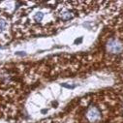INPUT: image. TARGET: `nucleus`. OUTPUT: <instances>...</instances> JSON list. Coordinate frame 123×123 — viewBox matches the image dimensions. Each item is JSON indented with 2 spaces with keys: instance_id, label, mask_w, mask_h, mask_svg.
<instances>
[{
  "instance_id": "f257e3e1",
  "label": "nucleus",
  "mask_w": 123,
  "mask_h": 123,
  "mask_svg": "<svg viewBox=\"0 0 123 123\" xmlns=\"http://www.w3.org/2000/svg\"><path fill=\"white\" fill-rule=\"evenodd\" d=\"M107 49L111 53H120L123 50V45L121 42L115 39H111L108 42Z\"/></svg>"
},
{
  "instance_id": "f03ea898",
  "label": "nucleus",
  "mask_w": 123,
  "mask_h": 123,
  "mask_svg": "<svg viewBox=\"0 0 123 123\" xmlns=\"http://www.w3.org/2000/svg\"><path fill=\"white\" fill-rule=\"evenodd\" d=\"M86 117H87V119H88L90 122H96V121H98V120L100 119L101 114H100V111H98L97 108H95V107H90V108L87 110Z\"/></svg>"
},
{
  "instance_id": "7ed1b4c3",
  "label": "nucleus",
  "mask_w": 123,
  "mask_h": 123,
  "mask_svg": "<svg viewBox=\"0 0 123 123\" xmlns=\"http://www.w3.org/2000/svg\"><path fill=\"white\" fill-rule=\"evenodd\" d=\"M43 17H44V15H43V13H37L36 15H35V17H34V19L36 20V21H41L42 19H43Z\"/></svg>"
},
{
  "instance_id": "20e7f679",
  "label": "nucleus",
  "mask_w": 123,
  "mask_h": 123,
  "mask_svg": "<svg viewBox=\"0 0 123 123\" xmlns=\"http://www.w3.org/2000/svg\"><path fill=\"white\" fill-rule=\"evenodd\" d=\"M6 27V21H4L3 19H0V31L3 30Z\"/></svg>"
},
{
  "instance_id": "39448f33",
  "label": "nucleus",
  "mask_w": 123,
  "mask_h": 123,
  "mask_svg": "<svg viewBox=\"0 0 123 123\" xmlns=\"http://www.w3.org/2000/svg\"><path fill=\"white\" fill-rule=\"evenodd\" d=\"M72 18V16H71L69 13H64V14L62 15V18L65 19V20H66V19H69V18Z\"/></svg>"
}]
</instances>
